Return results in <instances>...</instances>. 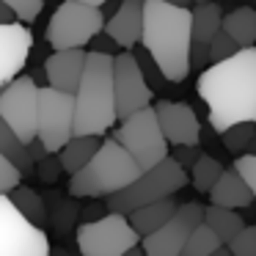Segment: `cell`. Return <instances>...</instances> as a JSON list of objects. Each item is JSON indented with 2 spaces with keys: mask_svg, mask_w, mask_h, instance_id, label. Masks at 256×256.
I'll return each instance as SVG.
<instances>
[{
  "mask_svg": "<svg viewBox=\"0 0 256 256\" xmlns=\"http://www.w3.org/2000/svg\"><path fill=\"white\" fill-rule=\"evenodd\" d=\"M105 34L130 52L144 39V0H124L122 8L105 22Z\"/></svg>",
  "mask_w": 256,
  "mask_h": 256,
  "instance_id": "obj_17",
  "label": "cell"
},
{
  "mask_svg": "<svg viewBox=\"0 0 256 256\" xmlns=\"http://www.w3.org/2000/svg\"><path fill=\"white\" fill-rule=\"evenodd\" d=\"M204 206L198 201H188V204H179L176 215L168 226H162L157 234L144 237L140 248L146 256H182L184 242L193 234V228L204 226Z\"/></svg>",
  "mask_w": 256,
  "mask_h": 256,
  "instance_id": "obj_13",
  "label": "cell"
},
{
  "mask_svg": "<svg viewBox=\"0 0 256 256\" xmlns=\"http://www.w3.org/2000/svg\"><path fill=\"white\" fill-rule=\"evenodd\" d=\"M6 3H8V8L14 12L17 22H34V20L42 14V8H44L42 0H6Z\"/></svg>",
  "mask_w": 256,
  "mask_h": 256,
  "instance_id": "obj_32",
  "label": "cell"
},
{
  "mask_svg": "<svg viewBox=\"0 0 256 256\" xmlns=\"http://www.w3.org/2000/svg\"><path fill=\"white\" fill-rule=\"evenodd\" d=\"M30 47H34V36L22 22L0 25V86L17 80V74L28 64Z\"/></svg>",
  "mask_w": 256,
  "mask_h": 256,
  "instance_id": "obj_15",
  "label": "cell"
},
{
  "mask_svg": "<svg viewBox=\"0 0 256 256\" xmlns=\"http://www.w3.org/2000/svg\"><path fill=\"white\" fill-rule=\"evenodd\" d=\"M174 160L179 162V166L184 168V171H193V166L198 162V157H201V152L196 149V146H179L176 152H174Z\"/></svg>",
  "mask_w": 256,
  "mask_h": 256,
  "instance_id": "obj_35",
  "label": "cell"
},
{
  "mask_svg": "<svg viewBox=\"0 0 256 256\" xmlns=\"http://www.w3.org/2000/svg\"><path fill=\"white\" fill-rule=\"evenodd\" d=\"M196 88L210 108L215 132L223 135L237 124H256V47L206 66L198 74Z\"/></svg>",
  "mask_w": 256,
  "mask_h": 256,
  "instance_id": "obj_1",
  "label": "cell"
},
{
  "mask_svg": "<svg viewBox=\"0 0 256 256\" xmlns=\"http://www.w3.org/2000/svg\"><path fill=\"white\" fill-rule=\"evenodd\" d=\"M218 248H223V242L212 234V228L198 226V228H193V234L188 237L182 256H212Z\"/></svg>",
  "mask_w": 256,
  "mask_h": 256,
  "instance_id": "obj_27",
  "label": "cell"
},
{
  "mask_svg": "<svg viewBox=\"0 0 256 256\" xmlns=\"http://www.w3.org/2000/svg\"><path fill=\"white\" fill-rule=\"evenodd\" d=\"M17 22V17H14V12L8 8L6 0H0V25H14Z\"/></svg>",
  "mask_w": 256,
  "mask_h": 256,
  "instance_id": "obj_38",
  "label": "cell"
},
{
  "mask_svg": "<svg viewBox=\"0 0 256 256\" xmlns=\"http://www.w3.org/2000/svg\"><path fill=\"white\" fill-rule=\"evenodd\" d=\"M132 56H135V61H138V66H140V72H144V78H146V83H149V88H152V91H154L160 83H168V80L162 78L160 66H157V64L152 61V56L144 50V47H140L138 52H132Z\"/></svg>",
  "mask_w": 256,
  "mask_h": 256,
  "instance_id": "obj_30",
  "label": "cell"
},
{
  "mask_svg": "<svg viewBox=\"0 0 256 256\" xmlns=\"http://www.w3.org/2000/svg\"><path fill=\"white\" fill-rule=\"evenodd\" d=\"M250 201H254V193H250L245 179L234 168H226L220 182L210 193V206H220V210H232V212L242 210V206H250Z\"/></svg>",
  "mask_w": 256,
  "mask_h": 256,
  "instance_id": "obj_19",
  "label": "cell"
},
{
  "mask_svg": "<svg viewBox=\"0 0 256 256\" xmlns=\"http://www.w3.org/2000/svg\"><path fill=\"white\" fill-rule=\"evenodd\" d=\"M91 44H94V47H91V52H102V56H110V58H116V50H118V44H116V42H113L108 34H100L94 42H91Z\"/></svg>",
  "mask_w": 256,
  "mask_h": 256,
  "instance_id": "obj_37",
  "label": "cell"
},
{
  "mask_svg": "<svg viewBox=\"0 0 256 256\" xmlns=\"http://www.w3.org/2000/svg\"><path fill=\"white\" fill-rule=\"evenodd\" d=\"M226 174V168L220 166V162L215 160L212 154H201L198 162L193 166V171H190V184H193L198 193H212V188H215L218 182H220V176Z\"/></svg>",
  "mask_w": 256,
  "mask_h": 256,
  "instance_id": "obj_26",
  "label": "cell"
},
{
  "mask_svg": "<svg viewBox=\"0 0 256 256\" xmlns=\"http://www.w3.org/2000/svg\"><path fill=\"white\" fill-rule=\"evenodd\" d=\"M100 146H102V138H72L66 146H64V152L58 154V160H61V168L69 174V179L78 176V174L94 160L96 152H100Z\"/></svg>",
  "mask_w": 256,
  "mask_h": 256,
  "instance_id": "obj_21",
  "label": "cell"
},
{
  "mask_svg": "<svg viewBox=\"0 0 256 256\" xmlns=\"http://www.w3.org/2000/svg\"><path fill=\"white\" fill-rule=\"evenodd\" d=\"M52 256H69V254H66V250H56Z\"/></svg>",
  "mask_w": 256,
  "mask_h": 256,
  "instance_id": "obj_41",
  "label": "cell"
},
{
  "mask_svg": "<svg viewBox=\"0 0 256 256\" xmlns=\"http://www.w3.org/2000/svg\"><path fill=\"white\" fill-rule=\"evenodd\" d=\"M127 256H146V254H144V248H140V245H138V248H132V250H130Z\"/></svg>",
  "mask_w": 256,
  "mask_h": 256,
  "instance_id": "obj_40",
  "label": "cell"
},
{
  "mask_svg": "<svg viewBox=\"0 0 256 256\" xmlns=\"http://www.w3.org/2000/svg\"><path fill=\"white\" fill-rule=\"evenodd\" d=\"M232 168L245 179V184L250 188V193H254V198H256V157L242 154V157H237V160H234Z\"/></svg>",
  "mask_w": 256,
  "mask_h": 256,
  "instance_id": "obj_34",
  "label": "cell"
},
{
  "mask_svg": "<svg viewBox=\"0 0 256 256\" xmlns=\"http://www.w3.org/2000/svg\"><path fill=\"white\" fill-rule=\"evenodd\" d=\"M140 47L160 66L168 83H182L193 64V8L168 0H144V39Z\"/></svg>",
  "mask_w": 256,
  "mask_h": 256,
  "instance_id": "obj_2",
  "label": "cell"
},
{
  "mask_svg": "<svg viewBox=\"0 0 256 256\" xmlns=\"http://www.w3.org/2000/svg\"><path fill=\"white\" fill-rule=\"evenodd\" d=\"M0 154L6 157L22 176H28V174L36 171V162H34V157H30L28 146L17 138V132H14L3 118H0Z\"/></svg>",
  "mask_w": 256,
  "mask_h": 256,
  "instance_id": "obj_23",
  "label": "cell"
},
{
  "mask_svg": "<svg viewBox=\"0 0 256 256\" xmlns=\"http://www.w3.org/2000/svg\"><path fill=\"white\" fill-rule=\"evenodd\" d=\"M39 86L30 78H17L0 96V118L17 132L25 146L39 140Z\"/></svg>",
  "mask_w": 256,
  "mask_h": 256,
  "instance_id": "obj_9",
  "label": "cell"
},
{
  "mask_svg": "<svg viewBox=\"0 0 256 256\" xmlns=\"http://www.w3.org/2000/svg\"><path fill=\"white\" fill-rule=\"evenodd\" d=\"M254 138H256V124H237V127L226 130V132L220 135L223 146H226L228 152H234V154H240V157L248 152V146Z\"/></svg>",
  "mask_w": 256,
  "mask_h": 256,
  "instance_id": "obj_28",
  "label": "cell"
},
{
  "mask_svg": "<svg viewBox=\"0 0 256 256\" xmlns=\"http://www.w3.org/2000/svg\"><path fill=\"white\" fill-rule=\"evenodd\" d=\"M234 256H256V223L245 226L242 232L234 237L232 245H226Z\"/></svg>",
  "mask_w": 256,
  "mask_h": 256,
  "instance_id": "obj_31",
  "label": "cell"
},
{
  "mask_svg": "<svg viewBox=\"0 0 256 256\" xmlns=\"http://www.w3.org/2000/svg\"><path fill=\"white\" fill-rule=\"evenodd\" d=\"M223 30V8L218 3H201L193 8V66H204L210 61V44Z\"/></svg>",
  "mask_w": 256,
  "mask_h": 256,
  "instance_id": "obj_18",
  "label": "cell"
},
{
  "mask_svg": "<svg viewBox=\"0 0 256 256\" xmlns=\"http://www.w3.org/2000/svg\"><path fill=\"white\" fill-rule=\"evenodd\" d=\"M86 61L88 52L86 50H66V52H52L44 61V74H47V86L64 94H78L80 83L86 74Z\"/></svg>",
  "mask_w": 256,
  "mask_h": 256,
  "instance_id": "obj_16",
  "label": "cell"
},
{
  "mask_svg": "<svg viewBox=\"0 0 256 256\" xmlns=\"http://www.w3.org/2000/svg\"><path fill=\"white\" fill-rule=\"evenodd\" d=\"M237 52H240L237 42H234L232 36L226 34V30H220V34H218L215 39H212V44H210V66L228 61V58H234Z\"/></svg>",
  "mask_w": 256,
  "mask_h": 256,
  "instance_id": "obj_29",
  "label": "cell"
},
{
  "mask_svg": "<svg viewBox=\"0 0 256 256\" xmlns=\"http://www.w3.org/2000/svg\"><path fill=\"white\" fill-rule=\"evenodd\" d=\"M204 226L212 228V234H215V237L220 240L223 245H232L234 237H237V234L242 232L248 223H245L242 218L237 215V212H232V210L206 206V212H204Z\"/></svg>",
  "mask_w": 256,
  "mask_h": 256,
  "instance_id": "obj_24",
  "label": "cell"
},
{
  "mask_svg": "<svg viewBox=\"0 0 256 256\" xmlns=\"http://www.w3.org/2000/svg\"><path fill=\"white\" fill-rule=\"evenodd\" d=\"M140 176L144 171L138 168V162L113 138H105L94 160L78 176L69 179V196L74 198H102L105 196L108 201L110 196H118L130 184H135Z\"/></svg>",
  "mask_w": 256,
  "mask_h": 256,
  "instance_id": "obj_4",
  "label": "cell"
},
{
  "mask_svg": "<svg viewBox=\"0 0 256 256\" xmlns=\"http://www.w3.org/2000/svg\"><path fill=\"white\" fill-rule=\"evenodd\" d=\"M3 88H6V86H0V96H3Z\"/></svg>",
  "mask_w": 256,
  "mask_h": 256,
  "instance_id": "obj_42",
  "label": "cell"
},
{
  "mask_svg": "<svg viewBox=\"0 0 256 256\" xmlns=\"http://www.w3.org/2000/svg\"><path fill=\"white\" fill-rule=\"evenodd\" d=\"M135 162H138L140 171H152L157 168L162 160L171 157L168 152V140L160 130V122H157V110L154 105L146 108V110L135 113L132 118L118 124V130L110 135Z\"/></svg>",
  "mask_w": 256,
  "mask_h": 256,
  "instance_id": "obj_7",
  "label": "cell"
},
{
  "mask_svg": "<svg viewBox=\"0 0 256 256\" xmlns=\"http://www.w3.org/2000/svg\"><path fill=\"white\" fill-rule=\"evenodd\" d=\"M36 171L42 174V179H44V182H56V179H58V171H64V168H61V160L50 154L44 162H39V166H36Z\"/></svg>",
  "mask_w": 256,
  "mask_h": 256,
  "instance_id": "obj_36",
  "label": "cell"
},
{
  "mask_svg": "<svg viewBox=\"0 0 256 256\" xmlns=\"http://www.w3.org/2000/svg\"><path fill=\"white\" fill-rule=\"evenodd\" d=\"M78 250L80 256H127L132 248H138L144 240L132 228L130 218L105 212L100 220H88L78 226Z\"/></svg>",
  "mask_w": 256,
  "mask_h": 256,
  "instance_id": "obj_8",
  "label": "cell"
},
{
  "mask_svg": "<svg viewBox=\"0 0 256 256\" xmlns=\"http://www.w3.org/2000/svg\"><path fill=\"white\" fill-rule=\"evenodd\" d=\"M8 198H12V204L17 206V212H20V215H22L28 223H34L36 228H44V226H47L50 215H47L44 198H42V196L36 193L34 188H28V184H20V188L14 190Z\"/></svg>",
  "mask_w": 256,
  "mask_h": 256,
  "instance_id": "obj_25",
  "label": "cell"
},
{
  "mask_svg": "<svg viewBox=\"0 0 256 256\" xmlns=\"http://www.w3.org/2000/svg\"><path fill=\"white\" fill-rule=\"evenodd\" d=\"M223 30L237 42L240 50H250L256 44V8L240 6L223 17Z\"/></svg>",
  "mask_w": 256,
  "mask_h": 256,
  "instance_id": "obj_22",
  "label": "cell"
},
{
  "mask_svg": "<svg viewBox=\"0 0 256 256\" xmlns=\"http://www.w3.org/2000/svg\"><path fill=\"white\" fill-rule=\"evenodd\" d=\"M184 184H190V174L184 171L174 157H168V160H162L157 168L146 171L144 176L135 184H130L127 190H122L118 196H110V198L105 201V206H108V212L130 218L132 212L144 210V206H149V204L174 198Z\"/></svg>",
  "mask_w": 256,
  "mask_h": 256,
  "instance_id": "obj_6",
  "label": "cell"
},
{
  "mask_svg": "<svg viewBox=\"0 0 256 256\" xmlns=\"http://www.w3.org/2000/svg\"><path fill=\"white\" fill-rule=\"evenodd\" d=\"M113 88H116V118L127 122L135 113L152 108L154 91L149 88L132 52H118L113 64Z\"/></svg>",
  "mask_w": 256,
  "mask_h": 256,
  "instance_id": "obj_12",
  "label": "cell"
},
{
  "mask_svg": "<svg viewBox=\"0 0 256 256\" xmlns=\"http://www.w3.org/2000/svg\"><path fill=\"white\" fill-rule=\"evenodd\" d=\"M179 204L174 198H166V201H157V204H149L144 206V210L132 212L130 215V223H132V228L140 234V240L144 237H152V234H157L162 226H168V223L174 220V215H176Z\"/></svg>",
  "mask_w": 256,
  "mask_h": 256,
  "instance_id": "obj_20",
  "label": "cell"
},
{
  "mask_svg": "<svg viewBox=\"0 0 256 256\" xmlns=\"http://www.w3.org/2000/svg\"><path fill=\"white\" fill-rule=\"evenodd\" d=\"M113 64L116 58L88 50L83 83L74 94V138H102L118 122Z\"/></svg>",
  "mask_w": 256,
  "mask_h": 256,
  "instance_id": "obj_3",
  "label": "cell"
},
{
  "mask_svg": "<svg viewBox=\"0 0 256 256\" xmlns=\"http://www.w3.org/2000/svg\"><path fill=\"white\" fill-rule=\"evenodd\" d=\"M154 110H157V122H160V130L168 144H174L176 149L179 146H198L201 124L190 105L160 100V102H154Z\"/></svg>",
  "mask_w": 256,
  "mask_h": 256,
  "instance_id": "obj_14",
  "label": "cell"
},
{
  "mask_svg": "<svg viewBox=\"0 0 256 256\" xmlns=\"http://www.w3.org/2000/svg\"><path fill=\"white\" fill-rule=\"evenodd\" d=\"M20 179H22V174L0 154V196H12L20 188Z\"/></svg>",
  "mask_w": 256,
  "mask_h": 256,
  "instance_id": "obj_33",
  "label": "cell"
},
{
  "mask_svg": "<svg viewBox=\"0 0 256 256\" xmlns=\"http://www.w3.org/2000/svg\"><path fill=\"white\" fill-rule=\"evenodd\" d=\"M0 256H50L44 228L25 220L8 196H0Z\"/></svg>",
  "mask_w": 256,
  "mask_h": 256,
  "instance_id": "obj_11",
  "label": "cell"
},
{
  "mask_svg": "<svg viewBox=\"0 0 256 256\" xmlns=\"http://www.w3.org/2000/svg\"><path fill=\"white\" fill-rule=\"evenodd\" d=\"M74 138V96L50 86L39 91V140L50 154H61Z\"/></svg>",
  "mask_w": 256,
  "mask_h": 256,
  "instance_id": "obj_10",
  "label": "cell"
},
{
  "mask_svg": "<svg viewBox=\"0 0 256 256\" xmlns=\"http://www.w3.org/2000/svg\"><path fill=\"white\" fill-rule=\"evenodd\" d=\"M212 256H234V254H232V250L226 248V245H223V248H218V250H215V254H212Z\"/></svg>",
  "mask_w": 256,
  "mask_h": 256,
  "instance_id": "obj_39",
  "label": "cell"
},
{
  "mask_svg": "<svg viewBox=\"0 0 256 256\" xmlns=\"http://www.w3.org/2000/svg\"><path fill=\"white\" fill-rule=\"evenodd\" d=\"M102 0H66L52 12L47 22V44L56 52L86 50V44L105 34Z\"/></svg>",
  "mask_w": 256,
  "mask_h": 256,
  "instance_id": "obj_5",
  "label": "cell"
}]
</instances>
